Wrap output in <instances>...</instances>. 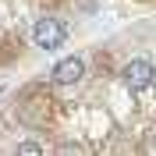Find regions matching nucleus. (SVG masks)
Wrapping results in <instances>:
<instances>
[{
  "instance_id": "1",
  "label": "nucleus",
  "mask_w": 156,
  "mask_h": 156,
  "mask_svg": "<svg viewBox=\"0 0 156 156\" xmlns=\"http://www.w3.org/2000/svg\"><path fill=\"white\" fill-rule=\"evenodd\" d=\"M121 85L131 89V92H153L156 89V64L149 57H128L117 71Z\"/></svg>"
},
{
  "instance_id": "2",
  "label": "nucleus",
  "mask_w": 156,
  "mask_h": 156,
  "mask_svg": "<svg viewBox=\"0 0 156 156\" xmlns=\"http://www.w3.org/2000/svg\"><path fill=\"white\" fill-rule=\"evenodd\" d=\"M32 43L36 50H60L68 43V25L60 18H39L32 25Z\"/></svg>"
},
{
  "instance_id": "3",
  "label": "nucleus",
  "mask_w": 156,
  "mask_h": 156,
  "mask_svg": "<svg viewBox=\"0 0 156 156\" xmlns=\"http://www.w3.org/2000/svg\"><path fill=\"white\" fill-rule=\"evenodd\" d=\"M82 75H85V57H64L50 71V82L57 89H71L75 82H82Z\"/></svg>"
},
{
  "instance_id": "4",
  "label": "nucleus",
  "mask_w": 156,
  "mask_h": 156,
  "mask_svg": "<svg viewBox=\"0 0 156 156\" xmlns=\"http://www.w3.org/2000/svg\"><path fill=\"white\" fill-rule=\"evenodd\" d=\"M14 156H46V153H43V146H39L36 138H25V142H18Z\"/></svg>"
},
{
  "instance_id": "5",
  "label": "nucleus",
  "mask_w": 156,
  "mask_h": 156,
  "mask_svg": "<svg viewBox=\"0 0 156 156\" xmlns=\"http://www.w3.org/2000/svg\"><path fill=\"white\" fill-rule=\"evenodd\" d=\"M71 4H75L78 11H85V14H92V11L99 7V0H71Z\"/></svg>"
}]
</instances>
